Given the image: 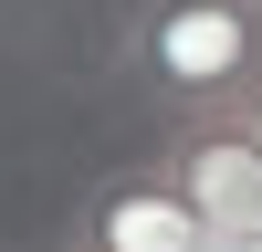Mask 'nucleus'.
I'll return each instance as SVG.
<instances>
[{"label": "nucleus", "mask_w": 262, "mask_h": 252, "mask_svg": "<svg viewBox=\"0 0 262 252\" xmlns=\"http://www.w3.org/2000/svg\"><path fill=\"white\" fill-rule=\"evenodd\" d=\"M210 252H262V231H252V242H210Z\"/></svg>", "instance_id": "39448f33"}, {"label": "nucleus", "mask_w": 262, "mask_h": 252, "mask_svg": "<svg viewBox=\"0 0 262 252\" xmlns=\"http://www.w3.org/2000/svg\"><path fill=\"white\" fill-rule=\"evenodd\" d=\"M158 168L189 189V210L210 221V242H252L262 231V147H252L242 105H231V116H189Z\"/></svg>", "instance_id": "f03ea898"}, {"label": "nucleus", "mask_w": 262, "mask_h": 252, "mask_svg": "<svg viewBox=\"0 0 262 252\" xmlns=\"http://www.w3.org/2000/svg\"><path fill=\"white\" fill-rule=\"evenodd\" d=\"M116 63L179 116H231L262 95V0H137L116 21Z\"/></svg>", "instance_id": "f257e3e1"}, {"label": "nucleus", "mask_w": 262, "mask_h": 252, "mask_svg": "<svg viewBox=\"0 0 262 252\" xmlns=\"http://www.w3.org/2000/svg\"><path fill=\"white\" fill-rule=\"evenodd\" d=\"M242 126H252V147H262V95H252V105H242Z\"/></svg>", "instance_id": "20e7f679"}, {"label": "nucleus", "mask_w": 262, "mask_h": 252, "mask_svg": "<svg viewBox=\"0 0 262 252\" xmlns=\"http://www.w3.org/2000/svg\"><path fill=\"white\" fill-rule=\"evenodd\" d=\"M74 252H210V221L189 210V189L168 168H137V179H105L84 200Z\"/></svg>", "instance_id": "7ed1b4c3"}]
</instances>
